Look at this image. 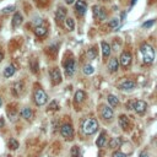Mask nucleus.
Segmentation results:
<instances>
[{"instance_id":"nucleus-21","label":"nucleus","mask_w":157,"mask_h":157,"mask_svg":"<svg viewBox=\"0 0 157 157\" xmlns=\"http://www.w3.org/2000/svg\"><path fill=\"white\" fill-rule=\"evenodd\" d=\"M119 125L123 130H128L129 129V119L126 115H120L119 117Z\"/></svg>"},{"instance_id":"nucleus-40","label":"nucleus","mask_w":157,"mask_h":157,"mask_svg":"<svg viewBox=\"0 0 157 157\" xmlns=\"http://www.w3.org/2000/svg\"><path fill=\"white\" fill-rule=\"evenodd\" d=\"M135 3H136V0H132V5H134Z\"/></svg>"},{"instance_id":"nucleus-16","label":"nucleus","mask_w":157,"mask_h":157,"mask_svg":"<svg viewBox=\"0 0 157 157\" xmlns=\"http://www.w3.org/2000/svg\"><path fill=\"white\" fill-rule=\"evenodd\" d=\"M47 32H48V30H47V27H44L43 25H39V26H37V27L34 28V34L37 37H39V38L44 37L47 34Z\"/></svg>"},{"instance_id":"nucleus-20","label":"nucleus","mask_w":157,"mask_h":157,"mask_svg":"<svg viewBox=\"0 0 157 157\" xmlns=\"http://www.w3.org/2000/svg\"><path fill=\"white\" fill-rule=\"evenodd\" d=\"M22 15L20 14V12H15L14 17H12V27H19V26L22 23Z\"/></svg>"},{"instance_id":"nucleus-26","label":"nucleus","mask_w":157,"mask_h":157,"mask_svg":"<svg viewBox=\"0 0 157 157\" xmlns=\"http://www.w3.org/2000/svg\"><path fill=\"white\" fill-rule=\"evenodd\" d=\"M65 25H67V27H68L69 31H74L75 30V21L71 17H67V19H65Z\"/></svg>"},{"instance_id":"nucleus-25","label":"nucleus","mask_w":157,"mask_h":157,"mask_svg":"<svg viewBox=\"0 0 157 157\" xmlns=\"http://www.w3.org/2000/svg\"><path fill=\"white\" fill-rule=\"evenodd\" d=\"M107 99H108V103L111 104L112 107H117L118 104H119V101H118V98H117L114 95H108Z\"/></svg>"},{"instance_id":"nucleus-32","label":"nucleus","mask_w":157,"mask_h":157,"mask_svg":"<svg viewBox=\"0 0 157 157\" xmlns=\"http://www.w3.org/2000/svg\"><path fill=\"white\" fill-rule=\"evenodd\" d=\"M93 71H95V69H93V67H91V65H85V67H84V73L86 75L93 74Z\"/></svg>"},{"instance_id":"nucleus-13","label":"nucleus","mask_w":157,"mask_h":157,"mask_svg":"<svg viewBox=\"0 0 157 157\" xmlns=\"http://www.w3.org/2000/svg\"><path fill=\"white\" fill-rule=\"evenodd\" d=\"M65 19H67V9L63 7V6L58 7V10H57V12H55V20L60 23V22H63Z\"/></svg>"},{"instance_id":"nucleus-10","label":"nucleus","mask_w":157,"mask_h":157,"mask_svg":"<svg viewBox=\"0 0 157 157\" xmlns=\"http://www.w3.org/2000/svg\"><path fill=\"white\" fill-rule=\"evenodd\" d=\"M75 10H76V14H77L78 16L85 15V12H86V10H87L86 3L84 1V0H77L76 4H75Z\"/></svg>"},{"instance_id":"nucleus-5","label":"nucleus","mask_w":157,"mask_h":157,"mask_svg":"<svg viewBox=\"0 0 157 157\" xmlns=\"http://www.w3.org/2000/svg\"><path fill=\"white\" fill-rule=\"evenodd\" d=\"M147 108V104L145 101H141V99H135L133 101V109L138 113V114H144Z\"/></svg>"},{"instance_id":"nucleus-1","label":"nucleus","mask_w":157,"mask_h":157,"mask_svg":"<svg viewBox=\"0 0 157 157\" xmlns=\"http://www.w3.org/2000/svg\"><path fill=\"white\" fill-rule=\"evenodd\" d=\"M81 128L85 135H92L98 130V122L95 118H86L81 124Z\"/></svg>"},{"instance_id":"nucleus-38","label":"nucleus","mask_w":157,"mask_h":157,"mask_svg":"<svg viewBox=\"0 0 157 157\" xmlns=\"http://www.w3.org/2000/svg\"><path fill=\"white\" fill-rule=\"evenodd\" d=\"M65 1H67V4L71 5V4H74V3H75V0H65Z\"/></svg>"},{"instance_id":"nucleus-8","label":"nucleus","mask_w":157,"mask_h":157,"mask_svg":"<svg viewBox=\"0 0 157 157\" xmlns=\"http://www.w3.org/2000/svg\"><path fill=\"white\" fill-rule=\"evenodd\" d=\"M92 9H93V16H95L96 20H106L107 12L103 7H101L98 5H95Z\"/></svg>"},{"instance_id":"nucleus-7","label":"nucleus","mask_w":157,"mask_h":157,"mask_svg":"<svg viewBox=\"0 0 157 157\" xmlns=\"http://www.w3.org/2000/svg\"><path fill=\"white\" fill-rule=\"evenodd\" d=\"M49 75H50V78H52V82H53V85H58V84L61 82V74H60V70L58 68L50 69Z\"/></svg>"},{"instance_id":"nucleus-41","label":"nucleus","mask_w":157,"mask_h":157,"mask_svg":"<svg viewBox=\"0 0 157 157\" xmlns=\"http://www.w3.org/2000/svg\"><path fill=\"white\" fill-rule=\"evenodd\" d=\"M1 104H3V101H1V98H0V106H1Z\"/></svg>"},{"instance_id":"nucleus-3","label":"nucleus","mask_w":157,"mask_h":157,"mask_svg":"<svg viewBox=\"0 0 157 157\" xmlns=\"http://www.w3.org/2000/svg\"><path fill=\"white\" fill-rule=\"evenodd\" d=\"M33 99H34V103L37 106H44V104L48 102V96L42 88H37L34 91Z\"/></svg>"},{"instance_id":"nucleus-2","label":"nucleus","mask_w":157,"mask_h":157,"mask_svg":"<svg viewBox=\"0 0 157 157\" xmlns=\"http://www.w3.org/2000/svg\"><path fill=\"white\" fill-rule=\"evenodd\" d=\"M140 52L145 64H152L155 59V50L149 43H142L140 47Z\"/></svg>"},{"instance_id":"nucleus-19","label":"nucleus","mask_w":157,"mask_h":157,"mask_svg":"<svg viewBox=\"0 0 157 157\" xmlns=\"http://www.w3.org/2000/svg\"><path fill=\"white\" fill-rule=\"evenodd\" d=\"M21 117L26 120H31L33 118V111L31 108H23L21 111Z\"/></svg>"},{"instance_id":"nucleus-39","label":"nucleus","mask_w":157,"mask_h":157,"mask_svg":"<svg viewBox=\"0 0 157 157\" xmlns=\"http://www.w3.org/2000/svg\"><path fill=\"white\" fill-rule=\"evenodd\" d=\"M3 59H4V54L1 53V52H0V61H1Z\"/></svg>"},{"instance_id":"nucleus-6","label":"nucleus","mask_w":157,"mask_h":157,"mask_svg":"<svg viewBox=\"0 0 157 157\" xmlns=\"http://www.w3.org/2000/svg\"><path fill=\"white\" fill-rule=\"evenodd\" d=\"M101 117H102V119L106 120V122L113 120V117H114L113 109L109 108L108 106H102L101 107Z\"/></svg>"},{"instance_id":"nucleus-37","label":"nucleus","mask_w":157,"mask_h":157,"mask_svg":"<svg viewBox=\"0 0 157 157\" xmlns=\"http://www.w3.org/2000/svg\"><path fill=\"white\" fill-rule=\"evenodd\" d=\"M140 157H149V155H147V152H146V151H144V152H141V153H140Z\"/></svg>"},{"instance_id":"nucleus-9","label":"nucleus","mask_w":157,"mask_h":157,"mask_svg":"<svg viewBox=\"0 0 157 157\" xmlns=\"http://www.w3.org/2000/svg\"><path fill=\"white\" fill-rule=\"evenodd\" d=\"M135 86H136V82L133 81V80H129V78H126V80H123L122 82H119V85H118V87H119L120 90H123V91L133 90V88H135Z\"/></svg>"},{"instance_id":"nucleus-18","label":"nucleus","mask_w":157,"mask_h":157,"mask_svg":"<svg viewBox=\"0 0 157 157\" xmlns=\"http://www.w3.org/2000/svg\"><path fill=\"white\" fill-rule=\"evenodd\" d=\"M85 98H86V93L84 92V91H81V90L76 91V93H75V96H74V101H75V103H76V104H77V103H81V102H84V101H85Z\"/></svg>"},{"instance_id":"nucleus-12","label":"nucleus","mask_w":157,"mask_h":157,"mask_svg":"<svg viewBox=\"0 0 157 157\" xmlns=\"http://www.w3.org/2000/svg\"><path fill=\"white\" fill-rule=\"evenodd\" d=\"M132 54L129 53V52H123L122 53V55H120V60H119V63L123 65L124 68H128L130 64H132Z\"/></svg>"},{"instance_id":"nucleus-29","label":"nucleus","mask_w":157,"mask_h":157,"mask_svg":"<svg viewBox=\"0 0 157 157\" xmlns=\"http://www.w3.org/2000/svg\"><path fill=\"white\" fill-rule=\"evenodd\" d=\"M87 57H88L90 60H93V59L97 57V49H96L95 47H92L91 49H88V52H87Z\"/></svg>"},{"instance_id":"nucleus-31","label":"nucleus","mask_w":157,"mask_h":157,"mask_svg":"<svg viewBox=\"0 0 157 157\" xmlns=\"http://www.w3.org/2000/svg\"><path fill=\"white\" fill-rule=\"evenodd\" d=\"M108 26H109V27L111 28H118V26H119V20H118V19H113V20H111L109 21V23H108Z\"/></svg>"},{"instance_id":"nucleus-33","label":"nucleus","mask_w":157,"mask_h":157,"mask_svg":"<svg viewBox=\"0 0 157 157\" xmlns=\"http://www.w3.org/2000/svg\"><path fill=\"white\" fill-rule=\"evenodd\" d=\"M59 107H58V103H57V101H53L50 104H49V111H57Z\"/></svg>"},{"instance_id":"nucleus-27","label":"nucleus","mask_w":157,"mask_h":157,"mask_svg":"<svg viewBox=\"0 0 157 157\" xmlns=\"http://www.w3.org/2000/svg\"><path fill=\"white\" fill-rule=\"evenodd\" d=\"M7 146H9V149H10V150H17V149H19V141H17V140H15L14 138H11V139L9 140Z\"/></svg>"},{"instance_id":"nucleus-4","label":"nucleus","mask_w":157,"mask_h":157,"mask_svg":"<svg viewBox=\"0 0 157 157\" xmlns=\"http://www.w3.org/2000/svg\"><path fill=\"white\" fill-rule=\"evenodd\" d=\"M60 134L65 140H73L74 139V128L71 124H64L60 128Z\"/></svg>"},{"instance_id":"nucleus-22","label":"nucleus","mask_w":157,"mask_h":157,"mask_svg":"<svg viewBox=\"0 0 157 157\" xmlns=\"http://www.w3.org/2000/svg\"><path fill=\"white\" fill-rule=\"evenodd\" d=\"M108 145H109V147H111V149L119 147V146L122 145V139H120V138H112Z\"/></svg>"},{"instance_id":"nucleus-23","label":"nucleus","mask_w":157,"mask_h":157,"mask_svg":"<svg viewBox=\"0 0 157 157\" xmlns=\"http://www.w3.org/2000/svg\"><path fill=\"white\" fill-rule=\"evenodd\" d=\"M23 92V84L20 81V82H16L15 86H14V95L15 96H20L21 93Z\"/></svg>"},{"instance_id":"nucleus-36","label":"nucleus","mask_w":157,"mask_h":157,"mask_svg":"<svg viewBox=\"0 0 157 157\" xmlns=\"http://www.w3.org/2000/svg\"><path fill=\"white\" fill-rule=\"evenodd\" d=\"M15 7L14 6H9V7H5L4 10H3V12H6V14H7V12H10V11H12V10H14Z\"/></svg>"},{"instance_id":"nucleus-42","label":"nucleus","mask_w":157,"mask_h":157,"mask_svg":"<svg viewBox=\"0 0 157 157\" xmlns=\"http://www.w3.org/2000/svg\"><path fill=\"white\" fill-rule=\"evenodd\" d=\"M7 157H12V156H7Z\"/></svg>"},{"instance_id":"nucleus-34","label":"nucleus","mask_w":157,"mask_h":157,"mask_svg":"<svg viewBox=\"0 0 157 157\" xmlns=\"http://www.w3.org/2000/svg\"><path fill=\"white\" fill-rule=\"evenodd\" d=\"M153 23H155V20H151V21H149V22H145V23H144L142 27H144V28H150Z\"/></svg>"},{"instance_id":"nucleus-28","label":"nucleus","mask_w":157,"mask_h":157,"mask_svg":"<svg viewBox=\"0 0 157 157\" xmlns=\"http://www.w3.org/2000/svg\"><path fill=\"white\" fill-rule=\"evenodd\" d=\"M70 156L71 157H80V147L77 145H74L70 150Z\"/></svg>"},{"instance_id":"nucleus-24","label":"nucleus","mask_w":157,"mask_h":157,"mask_svg":"<svg viewBox=\"0 0 157 157\" xmlns=\"http://www.w3.org/2000/svg\"><path fill=\"white\" fill-rule=\"evenodd\" d=\"M15 71H16V69H15L14 65H10V67H7V68L5 69V71H4V76H5V77H11L12 75L15 74Z\"/></svg>"},{"instance_id":"nucleus-15","label":"nucleus","mask_w":157,"mask_h":157,"mask_svg":"<svg viewBox=\"0 0 157 157\" xmlns=\"http://www.w3.org/2000/svg\"><path fill=\"white\" fill-rule=\"evenodd\" d=\"M101 48H102V53H103V58L107 59L111 55V46L107 42H101Z\"/></svg>"},{"instance_id":"nucleus-35","label":"nucleus","mask_w":157,"mask_h":157,"mask_svg":"<svg viewBox=\"0 0 157 157\" xmlns=\"http://www.w3.org/2000/svg\"><path fill=\"white\" fill-rule=\"evenodd\" d=\"M113 157H126V155L123 153V152H120V151H117V152L113 153Z\"/></svg>"},{"instance_id":"nucleus-17","label":"nucleus","mask_w":157,"mask_h":157,"mask_svg":"<svg viewBox=\"0 0 157 157\" xmlns=\"http://www.w3.org/2000/svg\"><path fill=\"white\" fill-rule=\"evenodd\" d=\"M106 142H107V133H106V132H102V133L99 134L97 141H96V145H97L98 147H103L104 145H106Z\"/></svg>"},{"instance_id":"nucleus-11","label":"nucleus","mask_w":157,"mask_h":157,"mask_svg":"<svg viewBox=\"0 0 157 157\" xmlns=\"http://www.w3.org/2000/svg\"><path fill=\"white\" fill-rule=\"evenodd\" d=\"M75 68H76V64L74 59H69L65 63V74H67V76H73L75 73Z\"/></svg>"},{"instance_id":"nucleus-14","label":"nucleus","mask_w":157,"mask_h":157,"mask_svg":"<svg viewBox=\"0 0 157 157\" xmlns=\"http://www.w3.org/2000/svg\"><path fill=\"white\" fill-rule=\"evenodd\" d=\"M108 69L111 73H115L118 69H119V61H118L117 58H112L108 63Z\"/></svg>"},{"instance_id":"nucleus-30","label":"nucleus","mask_w":157,"mask_h":157,"mask_svg":"<svg viewBox=\"0 0 157 157\" xmlns=\"http://www.w3.org/2000/svg\"><path fill=\"white\" fill-rule=\"evenodd\" d=\"M30 68L33 73H37L38 71V64H37V59H32L30 61Z\"/></svg>"}]
</instances>
